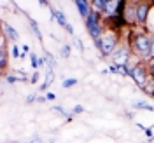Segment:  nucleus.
I'll use <instances>...</instances> for the list:
<instances>
[{
	"mask_svg": "<svg viewBox=\"0 0 154 143\" xmlns=\"http://www.w3.org/2000/svg\"><path fill=\"white\" fill-rule=\"evenodd\" d=\"M7 80H9L11 84H12V82H16V80H18V77H14V75H11V77H7Z\"/></svg>",
	"mask_w": 154,
	"mask_h": 143,
	"instance_id": "obj_17",
	"label": "nucleus"
},
{
	"mask_svg": "<svg viewBox=\"0 0 154 143\" xmlns=\"http://www.w3.org/2000/svg\"><path fill=\"white\" fill-rule=\"evenodd\" d=\"M30 25H32V28H33L35 31H37V35H38V37H40V31H38V28H37V23H35V21H30Z\"/></svg>",
	"mask_w": 154,
	"mask_h": 143,
	"instance_id": "obj_15",
	"label": "nucleus"
},
{
	"mask_svg": "<svg viewBox=\"0 0 154 143\" xmlns=\"http://www.w3.org/2000/svg\"><path fill=\"white\" fill-rule=\"evenodd\" d=\"M137 49H138L140 52H147V51H151V42H149V38L144 37V35H140V37L137 38Z\"/></svg>",
	"mask_w": 154,
	"mask_h": 143,
	"instance_id": "obj_4",
	"label": "nucleus"
},
{
	"mask_svg": "<svg viewBox=\"0 0 154 143\" xmlns=\"http://www.w3.org/2000/svg\"><path fill=\"white\" fill-rule=\"evenodd\" d=\"M96 42H98V46H100V49H102V52H103V54H110V51L114 49L116 38H114V35L107 33V35H103L102 38H98Z\"/></svg>",
	"mask_w": 154,
	"mask_h": 143,
	"instance_id": "obj_1",
	"label": "nucleus"
},
{
	"mask_svg": "<svg viewBox=\"0 0 154 143\" xmlns=\"http://www.w3.org/2000/svg\"><path fill=\"white\" fill-rule=\"evenodd\" d=\"M126 58H128V51H126V49H121V51H117L114 56H112V61L116 63V67L119 68V67H123V65H125Z\"/></svg>",
	"mask_w": 154,
	"mask_h": 143,
	"instance_id": "obj_3",
	"label": "nucleus"
},
{
	"mask_svg": "<svg viewBox=\"0 0 154 143\" xmlns=\"http://www.w3.org/2000/svg\"><path fill=\"white\" fill-rule=\"evenodd\" d=\"M53 16H54V18L58 19V23H60L61 26H65V28L68 26V23H67V19H65V16H63V14H61L60 10H53Z\"/></svg>",
	"mask_w": 154,
	"mask_h": 143,
	"instance_id": "obj_6",
	"label": "nucleus"
},
{
	"mask_svg": "<svg viewBox=\"0 0 154 143\" xmlns=\"http://www.w3.org/2000/svg\"><path fill=\"white\" fill-rule=\"evenodd\" d=\"M5 30H7V33H9L12 38H18V31H16L14 28H11L9 25H5Z\"/></svg>",
	"mask_w": 154,
	"mask_h": 143,
	"instance_id": "obj_10",
	"label": "nucleus"
},
{
	"mask_svg": "<svg viewBox=\"0 0 154 143\" xmlns=\"http://www.w3.org/2000/svg\"><path fill=\"white\" fill-rule=\"evenodd\" d=\"M137 108H144V110H154V106H151V105H145V103H137Z\"/></svg>",
	"mask_w": 154,
	"mask_h": 143,
	"instance_id": "obj_12",
	"label": "nucleus"
},
{
	"mask_svg": "<svg viewBox=\"0 0 154 143\" xmlns=\"http://www.w3.org/2000/svg\"><path fill=\"white\" fill-rule=\"evenodd\" d=\"M95 5L98 7V9H107V5H109V2H102V0H96Z\"/></svg>",
	"mask_w": 154,
	"mask_h": 143,
	"instance_id": "obj_11",
	"label": "nucleus"
},
{
	"mask_svg": "<svg viewBox=\"0 0 154 143\" xmlns=\"http://www.w3.org/2000/svg\"><path fill=\"white\" fill-rule=\"evenodd\" d=\"M133 79H135V82H138V84H144V80H145V77H144V70L137 67V68L133 70Z\"/></svg>",
	"mask_w": 154,
	"mask_h": 143,
	"instance_id": "obj_5",
	"label": "nucleus"
},
{
	"mask_svg": "<svg viewBox=\"0 0 154 143\" xmlns=\"http://www.w3.org/2000/svg\"><path fill=\"white\" fill-rule=\"evenodd\" d=\"M77 7H79V12H81L82 16H89V14H88L89 10H88V4L86 2H81V0H79V2H77Z\"/></svg>",
	"mask_w": 154,
	"mask_h": 143,
	"instance_id": "obj_8",
	"label": "nucleus"
},
{
	"mask_svg": "<svg viewBox=\"0 0 154 143\" xmlns=\"http://www.w3.org/2000/svg\"><path fill=\"white\" fill-rule=\"evenodd\" d=\"M51 80H53V72L49 70V72H48V75H46V82L42 84V87H40V89H46V87H48L49 84H51Z\"/></svg>",
	"mask_w": 154,
	"mask_h": 143,
	"instance_id": "obj_9",
	"label": "nucleus"
},
{
	"mask_svg": "<svg viewBox=\"0 0 154 143\" xmlns=\"http://www.w3.org/2000/svg\"><path fill=\"white\" fill-rule=\"evenodd\" d=\"M74 84H75V79H68V80H63V87L74 86Z\"/></svg>",
	"mask_w": 154,
	"mask_h": 143,
	"instance_id": "obj_13",
	"label": "nucleus"
},
{
	"mask_svg": "<svg viewBox=\"0 0 154 143\" xmlns=\"http://www.w3.org/2000/svg\"><path fill=\"white\" fill-rule=\"evenodd\" d=\"M37 79H38V73H33L32 75V82H37Z\"/></svg>",
	"mask_w": 154,
	"mask_h": 143,
	"instance_id": "obj_18",
	"label": "nucleus"
},
{
	"mask_svg": "<svg viewBox=\"0 0 154 143\" xmlns=\"http://www.w3.org/2000/svg\"><path fill=\"white\" fill-rule=\"evenodd\" d=\"M151 54H152V58H154V40H152V44H151Z\"/></svg>",
	"mask_w": 154,
	"mask_h": 143,
	"instance_id": "obj_19",
	"label": "nucleus"
},
{
	"mask_svg": "<svg viewBox=\"0 0 154 143\" xmlns=\"http://www.w3.org/2000/svg\"><path fill=\"white\" fill-rule=\"evenodd\" d=\"M86 26H88V30L91 31V35H93L95 38L100 35V30H98V25H96V16L95 14H89V16H88Z\"/></svg>",
	"mask_w": 154,
	"mask_h": 143,
	"instance_id": "obj_2",
	"label": "nucleus"
},
{
	"mask_svg": "<svg viewBox=\"0 0 154 143\" xmlns=\"http://www.w3.org/2000/svg\"><path fill=\"white\" fill-rule=\"evenodd\" d=\"M32 65H33V67H37V65H38V59H37L35 54H32Z\"/></svg>",
	"mask_w": 154,
	"mask_h": 143,
	"instance_id": "obj_16",
	"label": "nucleus"
},
{
	"mask_svg": "<svg viewBox=\"0 0 154 143\" xmlns=\"http://www.w3.org/2000/svg\"><path fill=\"white\" fill-rule=\"evenodd\" d=\"M145 14H147V7H145V5H140V7L137 9V18H138V21H144Z\"/></svg>",
	"mask_w": 154,
	"mask_h": 143,
	"instance_id": "obj_7",
	"label": "nucleus"
},
{
	"mask_svg": "<svg viewBox=\"0 0 154 143\" xmlns=\"http://www.w3.org/2000/svg\"><path fill=\"white\" fill-rule=\"evenodd\" d=\"M152 72H154V67H152Z\"/></svg>",
	"mask_w": 154,
	"mask_h": 143,
	"instance_id": "obj_20",
	"label": "nucleus"
},
{
	"mask_svg": "<svg viewBox=\"0 0 154 143\" xmlns=\"http://www.w3.org/2000/svg\"><path fill=\"white\" fill-rule=\"evenodd\" d=\"M61 54H63V56H68V54H70V46H63V49H61Z\"/></svg>",
	"mask_w": 154,
	"mask_h": 143,
	"instance_id": "obj_14",
	"label": "nucleus"
}]
</instances>
